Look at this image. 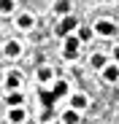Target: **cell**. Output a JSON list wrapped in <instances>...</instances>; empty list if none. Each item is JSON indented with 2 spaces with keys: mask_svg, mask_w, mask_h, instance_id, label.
Masks as SVG:
<instances>
[{
  "mask_svg": "<svg viewBox=\"0 0 119 124\" xmlns=\"http://www.w3.org/2000/svg\"><path fill=\"white\" fill-rule=\"evenodd\" d=\"M78 43H81L78 38L68 35V38H65V49H62V54H65L68 59H76V54H78Z\"/></svg>",
  "mask_w": 119,
  "mask_h": 124,
  "instance_id": "6da1fadb",
  "label": "cell"
},
{
  "mask_svg": "<svg viewBox=\"0 0 119 124\" xmlns=\"http://www.w3.org/2000/svg\"><path fill=\"white\" fill-rule=\"evenodd\" d=\"M76 24H78V22H76L73 16H65L62 22L57 24V35H65V38H68V35H70V32L76 30Z\"/></svg>",
  "mask_w": 119,
  "mask_h": 124,
  "instance_id": "7a4b0ae2",
  "label": "cell"
},
{
  "mask_svg": "<svg viewBox=\"0 0 119 124\" xmlns=\"http://www.w3.org/2000/svg\"><path fill=\"white\" fill-rule=\"evenodd\" d=\"M95 30L100 32V35H106V38H108V35H114V32H116V24H114V22H108V19H103V22H97V24H95Z\"/></svg>",
  "mask_w": 119,
  "mask_h": 124,
  "instance_id": "3957f363",
  "label": "cell"
},
{
  "mask_svg": "<svg viewBox=\"0 0 119 124\" xmlns=\"http://www.w3.org/2000/svg\"><path fill=\"white\" fill-rule=\"evenodd\" d=\"M38 94H41V102H43V105H46V111H51V108H54V102H57V97H54V92H49V89H41V92H38Z\"/></svg>",
  "mask_w": 119,
  "mask_h": 124,
  "instance_id": "277c9868",
  "label": "cell"
},
{
  "mask_svg": "<svg viewBox=\"0 0 119 124\" xmlns=\"http://www.w3.org/2000/svg\"><path fill=\"white\" fill-rule=\"evenodd\" d=\"M16 24L22 27V30H30V27H33V16H30V14H22V16L16 19Z\"/></svg>",
  "mask_w": 119,
  "mask_h": 124,
  "instance_id": "5b68a950",
  "label": "cell"
},
{
  "mask_svg": "<svg viewBox=\"0 0 119 124\" xmlns=\"http://www.w3.org/2000/svg\"><path fill=\"white\" fill-rule=\"evenodd\" d=\"M51 92H54V97H65L68 94V84H65V81H57Z\"/></svg>",
  "mask_w": 119,
  "mask_h": 124,
  "instance_id": "8992f818",
  "label": "cell"
},
{
  "mask_svg": "<svg viewBox=\"0 0 119 124\" xmlns=\"http://www.w3.org/2000/svg\"><path fill=\"white\" fill-rule=\"evenodd\" d=\"M6 86H8V89H16V86H19V73H8V76H6Z\"/></svg>",
  "mask_w": 119,
  "mask_h": 124,
  "instance_id": "52a82bcc",
  "label": "cell"
},
{
  "mask_svg": "<svg viewBox=\"0 0 119 124\" xmlns=\"http://www.w3.org/2000/svg\"><path fill=\"white\" fill-rule=\"evenodd\" d=\"M116 78H119V68H116V65H111V68H106V81H111V84H114Z\"/></svg>",
  "mask_w": 119,
  "mask_h": 124,
  "instance_id": "ba28073f",
  "label": "cell"
},
{
  "mask_svg": "<svg viewBox=\"0 0 119 124\" xmlns=\"http://www.w3.org/2000/svg\"><path fill=\"white\" fill-rule=\"evenodd\" d=\"M70 105H73L76 111H78V108H84V105H87V97H84V94H76V97H70Z\"/></svg>",
  "mask_w": 119,
  "mask_h": 124,
  "instance_id": "9c48e42d",
  "label": "cell"
},
{
  "mask_svg": "<svg viewBox=\"0 0 119 124\" xmlns=\"http://www.w3.org/2000/svg\"><path fill=\"white\" fill-rule=\"evenodd\" d=\"M8 119H11L14 124H19V121H22V119H25V111H22V108H14V111L8 113Z\"/></svg>",
  "mask_w": 119,
  "mask_h": 124,
  "instance_id": "30bf717a",
  "label": "cell"
},
{
  "mask_svg": "<svg viewBox=\"0 0 119 124\" xmlns=\"http://www.w3.org/2000/svg\"><path fill=\"white\" fill-rule=\"evenodd\" d=\"M6 102H8V105H11V108H16V105H19V102H22V94H19V92H11Z\"/></svg>",
  "mask_w": 119,
  "mask_h": 124,
  "instance_id": "8fae6325",
  "label": "cell"
},
{
  "mask_svg": "<svg viewBox=\"0 0 119 124\" xmlns=\"http://www.w3.org/2000/svg\"><path fill=\"white\" fill-rule=\"evenodd\" d=\"M19 51H22V49H19V43H14V40L6 46V54H8V57H19Z\"/></svg>",
  "mask_w": 119,
  "mask_h": 124,
  "instance_id": "7c38bea8",
  "label": "cell"
},
{
  "mask_svg": "<svg viewBox=\"0 0 119 124\" xmlns=\"http://www.w3.org/2000/svg\"><path fill=\"white\" fill-rule=\"evenodd\" d=\"M62 121H65V124H78V113H76V111H68V113L62 116Z\"/></svg>",
  "mask_w": 119,
  "mask_h": 124,
  "instance_id": "4fadbf2b",
  "label": "cell"
},
{
  "mask_svg": "<svg viewBox=\"0 0 119 124\" xmlns=\"http://www.w3.org/2000/svg\"><path fill=\"white\" fill-rule=\"evenodd\" d=\"M89 62H92V68H103V65H106V57H103V54H92Z\"/></svg>",
  "mask_w": 119,
  "mask_h": 124,
  "instance_id": "5bb4252c",
  "label": "cell"
},
{
  "mask_svg": "<svg viewBox=\"0 0 119 124\" xmlns=\"http://www.w3.org/2000/svg\"><path fill=\"white\" fill-rule=\"evenodd\" d=\"M38 78H41V81H49V78H51V68H46V65L38 68Z\"/></svg>",
  "mask_w": 119,
  "mask_h": 124,
  "instance_id": "9a60e30c",
  "label": "cell"
},
{
  "mask_svg": "<svg viewBox=\"0 0 119 124\" xmlns=\"http://www.w3.org/2000/svg\"><path fill=\"white\" fill-rule=\"evenodd\" d=\"M0 11H3V14H11V11H14V0H0Z\"/></svg>",
  "mask_w": 119,
  "mask_h": 124,
  "instance_id": "2e32d148",
  "label": "cell"
},
{
  "mask_svg": "<svg viewBox=\"0 0 119 124\" xmlns=\"http://www.w3.org/2000/svg\"><path fill=\"white\" fill-rule=\"evenodd\" d=\"M57 11H60V14H68V11H70V3H68V0H60V3H57Z\"/></svg>",
  "mask_w": 119,
  "mask_h": 124,
  "instance_id": "e0dca14e",
  "label": "cell"
},
{
  "mask_svg": "<svg viewBox=\"0 0 119 124\" xmlns=\"http://www.w3.org/2000/svg\"><path fill=\"white\" fill-rule=\"evenodd\" d=\"M89 35H92V30H87V27H84V30H81V32H78V40H87V38H89Z\"/></svg>",
  "mask_w": 119,
  "mask_h": 124,
  "instance_id": "ac0fdd59",
  "label": "cell"
},
{
  "mask_svg": "<svg viewBox=\"0 0 119 124\" xmlns=\"http://www.w3.org/2000/svg\"><path fill=\"white\" fill-rule=\"evenodd\" d=\"M114 57H116V59H119V46H116V49H114Z\"/></svg>",
  "mask_w": 119,
  "mask_h": 124,
  "instance_id": "d6986e66",
  "label": "cell"
}]
</instances>
